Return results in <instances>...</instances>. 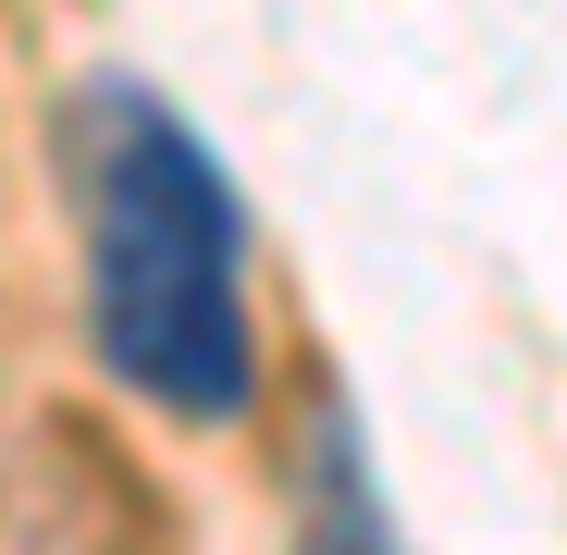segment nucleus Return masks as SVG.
I'll list each match as a JSON object with an SVG mask.
<instances>
[{"label": "nucleus", "mask_w": 567, "mask_h": 555, "mask_svg": "<svg viewBox=\"0 0 567 555\" xmlns=\"http://www.w3.org/2000/svg\"><path fill=\"white\" fill-rule=\"evenodd\" d=\"M74 198H86V333L124 395L161 420H247L259 408V321H247V210L161 86L100 74L74 86Z\"/></svg>", "instance_id": "1"}, {"label": "nucleus", "mask_w": 567, "mask_h": 555, "mask_svg": "<svg viewBox=\"0 0 567 555\" xmlns=\"http://www.w3.org/2000/svg\"><path fill=\"white\" fill-rule=\"evenodd\" d=\"M297 555H408L383 482H370V444H358V408L321 395L309 420V456H297Z\"/></svg>", "instance_id": "2"}]
</instances>
